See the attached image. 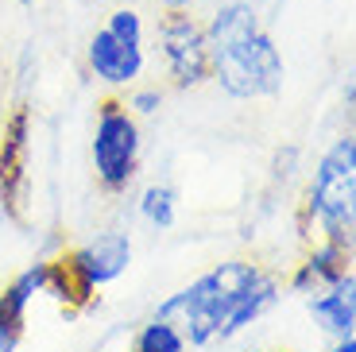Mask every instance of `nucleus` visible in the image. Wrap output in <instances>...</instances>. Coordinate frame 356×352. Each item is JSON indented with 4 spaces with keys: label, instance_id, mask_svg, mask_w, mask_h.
Here are the masks:
<instances>
[{
    "label": "nucleus",
    "instance_id": "19",
    "mask_svg": "<svg viewBox=\"0 0 356 352\" xmlns=\"http://www.w3.org/2000/svg\"><path fill=\"white\" fill-rule=\"evenodd\" d=\"M252 352H264V349H252Z\"/></svg>",
    "mask_w": 356,
    "mask_h": 352
},
{
    "label": "nucleus",
    "instance_id": "10",
    "mask_svg": "<svg viewBox=\"0 0 356 352\" xmlns=\"http://www.w3.org/2000/svg\"><path fill=\"white\" fill-rule=\"evenodd\" d=\"M306 314L318 326V333H325L330 341L356 333V275H341L337 282L321 287L318 294L306 298Z\"/></svg>",
    "mask_w": 356,
    "mask_h": 352
},
{
    "label": "nucleus",
    "instance_id": "9",
    "mask_svg": "<svg viewBox=\"0 0 356 352\" xmlns=\"http://www.w3.org/2000/svg\"><path fill=\"white\" fill-rule=\"evenodd\" d=\"M27 128H31L27 109H16L0 128V205L8 217L19 213V194L27 186Z\"/></svg>",
    "mask_w": 356,
    "mask_h": 352
},
{
    "label": "nucleus",
    "instance_id": "17",
    "mask_svg": "<svg viewBox=\"0 0 356 352\" xmlns=\"http://www.w3.org/2000/svg\"><path fill=\"white\" fill-rule=\"evenodd\" d=\"M197 0H159V8L163 12H194Z\"/></svg>",
    "mask_w": 356,
    "mask_h": 352
},
{
    "label": "nucleus",
    "instance_id": "16",
    "mask_svg": "<svg viewBox=\"0 0 356 352\" xmlns=\"http://www.w3.org/2000/svg\"><path fill=\"white\" fill-rule=\"evenodd\" d=\"M294 163H298V151H294V147L279 151V155H275V178L291 182V178H294Z\"/></svg>",
    "mask_w": 356,
    "mask_h": 352
},
{
    "label": "nucleus",
    "instance_id": "5",
    "mask_svg": "<svg viewBox=\"0 0 356 352\" xmlns=\"http://www.w3.org/2000/svg\"><path fill=\"white\" fill-rule=\"evenodd\" d=\"M163 70L175 89H202L209 81V51H205V27L194 12H163L155 24Z\"/></svg>",
    "mask_w": 356,
    "mask_h": 352
},
{
    "label": "nucleus",
    "instance_id": "3",
    "mask_svg": "<svg viewBox=\"0 0 356 352\" xmlns=\"http://www.w3.org/2000/svg\"><path fill=\"white\" fill-rule=\"evenodd\" d=\"M306 221L318 229V240L353 248L356 240V140L337 136L314 163L306 186Z\"/></svg>",
    "mask_w": 356,
    "mask_h": 352
},
{
    "label": "nucleus",
    "instance_id": "14",
    "mask_svg": "<svg viewBox=\"0 0 356 352\" xmlns=\"http://www.w3.org/2000/svg\"><path fill=\"white\" fill-rule=\"evenodd\" d=\"M101 27L113 31L116 39H124V43H136V47L147 43V19H143L140 8H128V4H120V8L108 12V19Z\"/></svg>",
    "mask_w": 356,
    "mask_h": 352
},
{
    "label": "nucleus",
    "instance_id": "6",
    "mask_svg": "<svg viewBox=\"0 0 356 352\" xmlns=\"http://www.w3.org/2000/svg\"><path fill=\"white\" fill-rule=\"evenodd\" d=\"M132 255H136L132 232L101 229L89 240L74 244L70 252L63 255V264H66V271H70L74 287H78L81 302H89L97 291H105V287L124 279L128 267H132Z\"/></svg>",
    "mask_w": 356,
    "mask_h": 352
},
{
    "label": "nucleus",
    "instance_id": "15",
    "mask_svg": "<svg viewBox=\"0 0 356 352\" xmlns=\"http://www.w3.org/2000/svg\"><path fill=\"white\" fill-rule=\"evenodd\" d=\"M124 93H128L124 105H128V113H132V116H155L163 109V101H167V89H163V86H147V81H136V86H128Z\"/></svg>",
    "mask_w": 356,
    "mask_h": 352
},
{
    "label": "nucleus",
    "instance_id": "11",
    "mask_svg": "<svg viewBox=\"0 0 356 352\" xmlns=\"http://www.w3.org/2000/svg\"><path fill=\"white\" fill-rule=\"evenodd\" d=\"M348 271H353V248L333 244V240H318V244L306 252L302 264L291 271V279H286V291L310 298V294H318L321 287L337 282L341 275H348Z\"/></svg>",
    "mask_w": 356,
    "mask_h": 352
},
{
    "label": "nucleus",
    "instance_id": "4",
    "mask_svg": "<svg viewBox=\"0 0 356 352\" xmlns=\"http://www.w3.org/2000/svg\"><path fill=\"white\" fill-rule=\"evenodd\" d=\"M143 128L140 116L128 113L120 97H105L97 105L93 136H89V167L105 194H128L140 175Z\"/></svg>",
    "mask_w": 356,
    "mask_h": 352
},
{
    "label": "nucleus",
    "instance_id": "1",
    "mask_svg": "<svg viewBox=\"0 0 356 352\" xmlns=\"http://www.w3.org/2000/svg\"><path fill=\"white\" fill-rule=\"evenodd\" d=\"M209 81L232 101H267L283 89L286 62L275 39L259 24L252 0H221L205 19Z\"/></svg>",
    "mask_w": 356,
    "mask_h": 352
},
{
    "label": "nucleus",
    "instance_id": "13",
    "mask_svg": "<svg viewBox=\"0 0 356 352\" xmlns=\"http://www.w3.org/2000/svg\"><path fill=\"white\" fill-rule=\"evenodd\" d=\"M128 352H190V344H186V337L178 333L175 321L152 314L147 321L136 326L132 341H128Z\"/></svg>",
    "mask_w": 356,
    "mask_h": 352
},
{
    "label": "nucleus",
    "instance_id": "12",
    "mask_svg": "<svg viewBox=\"0 0 356 352\" xmlns=\"http://www.w3.org/2000/svg\"><path fill=\"white\" fill-rule=\"evenodd\" d=\"M136 213H140V221L147 225V229L170 232L178 225V194H175V186L147 182L140 190V198H136Z\"/></svg>",
    "mask_w": 356,
    "mask_h": 352
},
{
    "label": "nucleus",
    "instance_id": "7",
    "mask_svg": "<svg viewBox=\"0 0 356 352\" xmlns=\"http://www.w3.org/2000/svg\"><path fill=\"white\" fill-rule=\"evenodd\" d=\"M51 259H35L0 287V352H19L27 337V314L43 298Z\"/></svg>",
    "mask_w": 356,
    "mask_h": 352
},
{
    "label": "nucleus",
    "instance_id": "18",
    "mask_svg": "<svg viewBox=\"0 0 356 352\" xmlns=\"http://www.w3.org/2000/svg\"><path fill=\"white\" fill-rule=\"evenodd\" d=\"M330 352H356V333H353V337H341V341H333Z\"/></svg>",
    "mask_w": 356,
    "mask_h": 352
},
{
    "label": "nucleus",
    "instance_id": "8",
    "mask_svg": "<svg viewBox=\"0 0 356 352\" xmlns=\"http://www.w3.org/2000/svg\"><path fill=\"white\" fill-rule=\"evenodd\" d=\"M86 66L105 89H116V93H120V89L143 81L152 58H147L143 47L124 43V39H116L113 31L97 27V31L89 35V43H86Z\"/></svg>",
    "mask_w": 356,
    "mask_h": 352
},
{
    "label": "nucleus",
    "instance_id": "2",
    "mask_svg": "<svg viewBox=\"0 0 356 352\" xmlns=\"http://www.w3.org/2000/svg\"><path fill=\"white\" fill-rule=\"evenodd\" d=\"M259 275H264V267L252 259H225L205 275H197L194 282H186L182 291H175L170 298H163L155 314L175 321L178 333L186 337L190 352H205L217 344L225 317L259 282Z\"/></svg>",
    "mask_w": 356,
    "mask_h": 352
}]
</instances>
